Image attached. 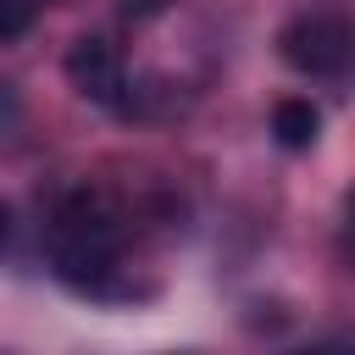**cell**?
<instances>
[{"mask_svg": "<svg viewBox=\"0 0 355 355\" xmlns=\"http://www.w3.org/2000/svg\"><path fill=\"white\" fill-rule=\"evenodd\" d=\"M349 44H355V33H349V22H344L338 11H300V17L277 33L283 61H288L294 72H305V78H333V72L349 61Z\"/></svg>", "mask_w": 355, "mask_h": 355, "instance_id": "obj_2", "label": "cell"}, {"mask_svg": "<svg viewBox=\"0 0 355 355\" xmlns=\"http://www.w3.org/2000/svg\"><path fill=\"white\" fill-rule=\"evenodd\" d=\"M44 0H0V39H17L33 17H39Z\"/></svg>", "mask_w": 355, "mask_h": 355, "instance_id": "obj_5", "label": "cell"}, {"mask_svg": "<svg viewBox=\"0 0 355 355\" xmlns=\"http://www.w3.org/2000/svg\"><path fill=\"white\" fill-rule=\"evenodd\" d=\"M6 233H11V222H6V205H0V250H6Z\"/></svg>", "mask_w": 355, "mask_h": 355, "instance_id": "obj_6", "label": "cell"}, {"mask_svg": "<svg viewBox=\"0 0 355 355\" xmlns=\"http://www.w3.org/2000/svg\"><path fill=\"white\" fill-rule=\"evenodd\" d=\"M316 133H322V116H316L311 100H277L272 105V139L283 150H311Z\"/></svg>", "mask_w": 355, "mask_h": 355, "instance_id": "obj_4", "label": "cell"}, {"mask_svg": "<svg viewBox=\"0 0 355 355\" xmlns=\"http://www.w3.org/2000/svg\"><path fill=\"white\" fill-rule=\"evenodd\" d=\"M67 78L89 105H105V111H122V116L133 111V78L122 67V50L100 33H83L67 50Z\"/></svg>", "mask_w": 355, "mask_h": 355, "instance_id": "obj_3", "label": "cell"}, {"mask_svg": "<svg viewBox=\"0 0 355 355\" xmlns=\"http://www.w3.org/2000/svg\"><path fill=\"white\" fill-rule=\"evenodd\" d=\"M122 244H128V211L100 194V189H78L55 205L50 222V266L55 277L83 294V300H133L139 283H128L122 272Z\"/></svg>", "mask_w": 355, "mask_h": 355, "instance_id": "obj_1", "label": "cell"}, {"mask_svg": "<svg viewBox=\"0 0 355 355\" xmlns=\"http://www.w3.org/2000/svg\"><path fill=\"white\" fill-rule=\"evenodd\" d=\"M349 227H355V194H349Z\"/></svg>", "mask_w": 355, "mask_h": 355, "instance_id": "obj_7", "label": "cell"}]
</instances>
